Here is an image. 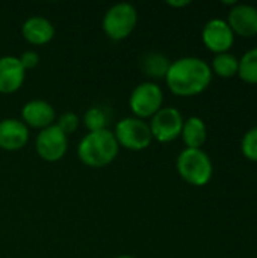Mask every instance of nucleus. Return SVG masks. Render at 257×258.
Wrapping results in <instances>:
<instances>
[{"instance_id": "nucleus-1", "label": "nucleus", "mask_w": 257, "mask_h": 258, "mask_svg": "<svg viewBox=\"0 0 257 258\" xmlns=\"http://www.w3.org/2000/svg\"><path fill=\"white\" fill-rule=\"evenodd\" d=\"M212 80V68L201 57L185 56L171 62L165 82L173 94L191 97L203 92Z\"/></svg>"}, {"instance_id": "nucleus-2", "label": "nucleus", "mask_w": 257, "mask_h": 258, "mask_svg": "<svg viewBox=\"0 0 257 258\" xmlns=\"http://www.w3.org/2000/svg\"><path fill=\"white\" fill-rule=\"evenodd\" d=\"M120 151V145L112 130L91 132L82 138L77 147L80 162L89 168H103L112 163Z\"/></svg>"}, {"instance_id": "nucleus-3", "label": "nucleus", "mask_w": 257, "mask_h": 258, "mask_svg": "<svg viewBox=\"0 0 257 258\" xmlns=\"http://www.w3.org/2000/svg\"><path fill=\"white\" fill-rule=\"evenodd\" d=\"M180 177L192 186H204L214 174L212 160L201 148H185L176 162Z\"/></svg>"}, {"instance_id": "nucleus-4", "label": "nucleus", "mask_w": 257, "mask_h": 258, "mask_svg": "<svg viewBox=\"0 0 257 258\" xmlns=\"http://www.w3.org/2000/svg\"><path fill=\"white\" fill-rule=\"evenodd\" d=\"M138 24V11L130 3H115L111 6L103 17V32L114 41L126 39L132 35Z\"/></svg>"}, {"instance_id": "nucleus-5", "label": "nucleus", "mask_w": 257, "mask_h": 258, "mask_svg": "<svg viewBox=\"0 0 257 258\" xmlns=\"http://www.w3.org/2000/svg\"><path fill=\"white\" fill-rule=\"evenodd\" d=\"M114 136L120 147L130 151H142L148 148L153 141L148 122L135 116L118 121L114 128Z\"/></svg>"}, {"instance_id": "nucleus-6", "label": "nucleus", "mask_w": 257, "mask_h": 258, "mask_svg": "<svg viewBox=\"0 0 257 258\" xmlns=\"http://www.w3.org/2000/svg\"><path fill=\"white\" fill-rule=\"evenodd\" d=\"M164 92L162 88L155 82H142L133 88L129 97V107L135 118L147 119L151 118L162 109Z\"/></svg>"}, {"instance_id": "nucleus-7", "label": "nucleus", "mask_w": 257, "mask_h": 258, "mask_svg": "<svg viewBox=\"0 0 257 258\" xmlns=\"http://www.w3.org/2000/svg\"><path fill=\"white\" fill-rule=\"evenodd\" d=\"M183 121L182 113L176 107H162L148 122L153 139L162 144L177 139L182 133Z\"/></svg>"}, {"instance_id": "nucleus-8", "label": "nucleus", "mask_w": 257, "mask_h": 258, "mask_svg": "<svg viewBox=\"0 0 257 258\" xmlns=\"http://www.w3.org/2000/svg\"><path fill=\"white\" fill-rule=\"evenodd\" d=\"M35 150L42 160L59 162L68 151V136L53 124L38 133Z\"/></svg>"}, {"instance_id": "nucleus-9", "label": "nucleus", "mask_w": 257, "mask_h": 258, "mask_svg": "<svg viewBox=\"0 0 257 258\" xmlns=\"http://www.w3.org/2000/svg\"><path fill=\"white\" fill-rule=\"evenodd\" d=\"M201 39L209 50L218 54L227 51L232 47L235 33L226 20L212 18L204 24L201 30Z\"/></svg>"}, {"instance_id": "nucleus-10", "label": "nucleus", "mask_w": 257, "mask_h": 258, "mask_svg": "<svg viewBox=\"0 0 257 258\" xmlns=\"http://www.w3.org/2000/svg\"><path fill=\"white\" fill-rule=\"evenodd\" d=\"M21 121L27 128L32 127L41 132L56 122V110L48 101L30 100L21 109Z\"/></svg>"}, {"instance_id": "nucleus-11", "label": "nucleus", "mask_w": 257, "mask_h": 258, "mask_svg": "<svg viewBox=\"0 0 257 258\" xmlns=\"http://www.w3.org/2000/svg\"><path fill=\"white\" fill-rule=\"evenodd\" d=\"M29 141V128L21 119L5 118L0 121V148L5 151H18Z\"/></svg>"}, {"instance_id": "nucleus-12", "label": "nucleus", "mask_w": 257, "mask_h": 258, "mask_svg": "<svg viewBox=\"0 0 257 258\" xmlns=\"http://www.w3.org/2000/svg\"><path fill=\"white\" fill-rule=\"evenodd\" d=\"M26 79V71L21 67L18 57L2 56L0 57V94L17 92Z\"/></svg>"}, {"instance_id": "nucleus-13", "label": "nucleus", "mask_w": 257, "mask_h": 258, "mask_svg": "<svg viewBox=\"0 0 257 258\" xmlns=\"http://www.w3.org/2000/svg\"><path fill=\"white\" fill-rule=\"evenodd\" d=\"M229 26L233 33L241 36H253L257 33V8L248 3L235 5L229 12Z\"/></svg>"}, {"instance_id": "nucleus-14", "label": "nucleus", "mask_w": 257, "mask_h": 258, "mask_svg": "<svg viewBox=\"0 0 257 258\" xmlns=\"http://www.w3.org/2000/svg\"><path fill=\"white\" fill-rule=\"evenodd\" d=\"M55 26L53 23L41 15L29 17L21 26L23 38L32 45H44L55 38Z\"/></svg>"}, {"instance_id": "nucleus-15", "label": "nucleus", "mask_w": 257, "mask_h": 258, "mask_svg": "<svg viewBox=\"0 0 257 258\" xmlns=\"http://www.w3.org/2000/svg\"><path fill=\"white\" fill-rule=\"evenodd\" d=\"M186 148H201L208 138V128L200 116H189L183 121L180 133Z\"/></svg>"}, {"instance_id": "nucleus-16", "label": "nucleus", "mask_w": 257, "mask_h": 258, "mask_svg": "<svg viewBox=\"0 0 257 258\" xmlns=\"http://www.w3.org/2000/svg\"><path fill=\"white\" fill-rule=\"evenodd\" d=\"M171 62L159 51H147L139 59L141 71L151 79H165Z\"/></svg>"}, {"instance_id": "nucleus-17", "label": "nucleus", "mask_w": 257, "mask_h": 258, "mask_svg": "<svg viewBox=\"0 0 257 258\" xmlns=\"http://www.w3.org/2000/svg\"><path fill=\"white\" fill-rule=\"evenodd\" d=\"M83 125L88 128V132H101V130H108V124H109V113L106 109H103L101 106H92L89 107L83 118H82Z\"/></svg>"}, {"instance_id": "nucleus-18", "label": "nucleus", "mask_w": 257, "mask_h": 258, "mask_svg": "<svg viewBox=\"0 0 257 258\" xmlns=\"http://www.w3.org/2000/svg\"><path fill=\"white\" fill-rule=\"evenodd\" d=\"M211 68L218 76H221V77H232V76H235L238 73L239 59L233 53H229V51L218 53L214 57V62H212V67Z\"/></svg>"}, {"instance_id": "nucleus-19", "label": "nucleus", "mask_w": 257, "mask_h": 258, "mask_svg": "<svg viewBox=\"0 0 257 258\" xmlns=\"http://www.w3.org/2000/svg\"><path fill=\"white\" fill-rule=\"evenodd\" d=\"M238 74L248 83H257V47L250 48L239 59Z\"/></svg>"}, {"instance_id": "nucleus-20", "label": "nucleus", "mask_w": 257, "mask_h": 258, "mask_svg": "<svg viewBox=\"0 0 257 258\" xmlns=\"http://www.w3.org/2000/svg\"><path fill=\"white\" fill-rule=\"evenodd\" d=\"M79 124H80V118L74 112H64L62 115L56 116V122H55V125L59 130H62L67 136L74 133Z\"/></svg>"}, {"instance_id": "nucleus-21", "label": "nucleus", "mask_w": 257, "mask_h": 258, "mask_svg": "<svg viewBox=\"0 0 257 258\" xmlns=\"http://www.w3.org/2000/svg\"><path fill=\"white\" fill-rule=\"evenodd\" d=\"M241 148L247 159L257 162V125L245 132L241 142Z\"/></svg>"}, {"instance_id": "nucleus-22", "label": "nucleus", "mask_w": 257, "mask_h": 258, "mask_svg": "<svg viewBox=\"0 0 257 258\" xmlns=\"http://www.w3.org/2000/svg\"><path fill=\"white\" fill-rule=\"evenodd\" d=\"M18 60H20L21 67L24 68V71L33 70L39 63V54L35 50H27V51L21 53V56L18 57Z\"/></svg>"}, {"instance_id": "nucleus-23", "label": "nucleus", "mask_w": 257, "mask_h": 258, "mask_svg": "<svg viewBox=\"0 0 257 258\" xmlns=\"http://www.w3.org/2000/svg\"><path fill=\"white\" fill-rule=\"evenodd\" d=\"M189 3H191L189 0H179V2L170 0V2H167V5H170V6H174V8H183V6H188Z\"/></svg>"}, {"instance_id": "nucleus-24", "label": "nucleus", "mask_w": 257, "mask_h": 258, "mask_svg": "<svg viewBox=\"0 0 257 258\" xmlns=\"http://www.w3.org/2000/svg\"><path fill=\"white\" fill-rule=\"evenodd\" d=\"M115 258H135V257H132V255H118V257H115Z\"/></svg>"}]
</instances>
